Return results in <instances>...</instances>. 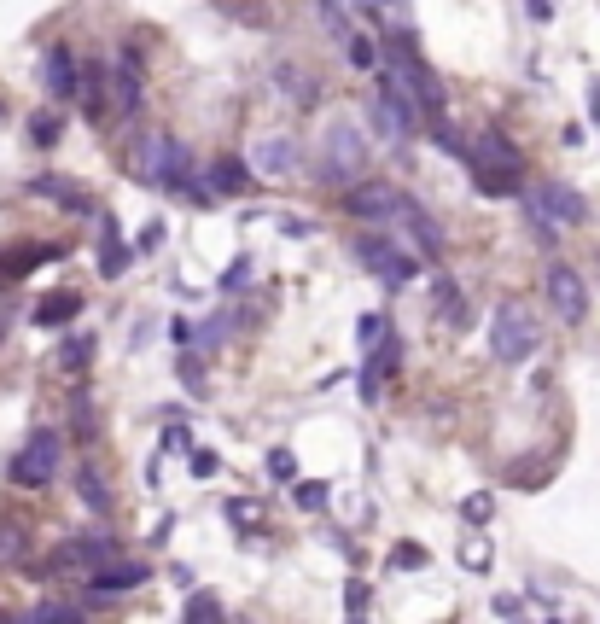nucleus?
<instances>
[{
    "label": "nucleus",
    "instance_id": "f257e3e1",
    "mask_svg": "<svg viewBox=\"0 0 600 624\" xmlns=\"http://www.w3.org/2000/svg\"><path fill=\"white\" fill-rule=\"evenodd\" d=\"M467 164H472V187L484 193V199H519L525 187V152L513 146V140L501 135V129H484V135L467 146Z\"/></svg>",
    "mask_w": 600,
    "mask_h": 624
},
{
    "label": "nucleus",
    "instance_id": "f03ea898",
    "mask_svg": "<svg viewBox=\"0 0 600 624\" xmlns=\"http://www.w3.org/2000/svg\"><path fill=\"white\" fill-rule=\"evenodd\" d=\"M525 199V216H531L536 240L542 245H560V228H577V222H589V205H583V193L566 187V181H542V187H525L519 193Z\"/></svg>",
    "mask_w": 600,
    "mask_h": 624
},
{
    "label": "nucleus",
    "instance_id": "7ed1b4c3",
    "mask_svg": "<svg viewBox=\"0 0 600 624\" xmlns=\"http://www.w3.org/2000/svg\"><path fill=\"white\" fill-rule=\"evenodd\" d=\"M367 129L379 135V146H402L420 129V105L408 100L391 76H379V88L367 94Z\"/></svg>",
    "mask_w": 600,
    "mask_h": 624
},
{
    "label": "nucleus",
    "instance_id": "20e7f679",
    "mask_svg": "<svg viewBox=\"0 0 600 624\" xmlns=\"http://www.w3.org/2000/svg\"><path fill=\"white\" fill-rule=\"evenodd\" d=\"M59 467H65V444H59L53 426H41V432H30V438L18 444V455L6 461V479L24 485V490H47L59 479Z\"/></svg>",
    "mask_w": 600,
    "mask_h": 624
},
{
    "label": "nucleus",
    "instance_id": "39448f33",
    "mask_svg": "<svg viewBox=\"0 0 600 624\" xmlns=\"http://www.w3.org/2000/svg\"><path fill=\"white\" fill-rule=\"evenodd\" d=\"M367 170V140L356 123H327L321 129V152H315V175L321 181H362Z\"/></svg>",
    "mask_w": 600,
    "mask_h": 624
},
{
    "label": "nucleus",
    "instance_id": "423d86ee",
    "mask_svg": "<svg viewBox=\"0 0 600 624\" xmlns=\"http://www.w3.org/2000/svg\"><path fill=\"white\" fill-rule=\"evenodd\" d=\"M536 345H542V333H536V315L525 310V304H496V315H490V350H496V362H525V356H536Z\"/></svg>",
    "mask_w": 600,
    "mask_h": 624
},
{
    "label": "nucleus",
    "instance_id": "0eeeda50",
    "mask_svg": "<svg viewBox=\"0 0 600 624\" xmlns=\"http://www.w3.org/2000/svg\"><path fill=\"white\" fill-rule=\"evenodd\" d=\"M111 560H117V537L94 525V531H82V537H65V543L47 555V566H30V572H88V578H94V572L111 566Z\"/></svg>",
    "mask_w": 600,
    "mask_h": 624
},
{
    "label": "nucleus",
    "instance_id": "6e6552de",
    "mask_svg": "<svg viewBox=\"0 0 600 624\" xmlns=\"http://www.w3.org/2000/svg\"><path fill=\"white\" fill-rule=\"evenodd\" d=\"M408 193L391 187V181H356L350 193H344V210L356 216V222H373V228H397L402 216H408Z\"/></svg>",
    "mask_w": 600,
    "mask_h": 624
},
{
    "label": "nucleus",
    "instance_id": "1a4fd4ad",
    "mask_svg": "<svg viewBox=\"0 0 600 624\" xmlns=\"http://www.w3.org/2000/svg\"><path fill=\"white\" fill-rule=\"evenodd\" d=\"M385 76H391V82H397V88H402V94H408L414 105H420V117L443 123V82H437V76L420 65L414 53H397V59L385 65Z\"/></svg>",
    "mask_w": 600,
    "mask_h": 624
},
{
    "label": "nucleus",
    "instance_id": "9d476101",
    "mask_svg": "<svg viewBox=\"0 0 600 624\" xmlns=\"http://www.w3.org/2000/svg\"><path fill=\"white\" fill-rule=\"evenodd\" d=\"M542 292H548L554 315H560V321H571V327L589 315V286H583V275H577L571 263H548V275H542Z\"/></svg>",
    "mask_w": 600,
    "mask_h": 624
},
{
    "label": "nucleus",
    "instance_id": "9b49d317",
    "mask_svg": "<svg viewBox=\"0 0 600 624\" xmlns=\"http://www.w3.org/2000/svg\"><path fill=\"white\" fill-rule=\"evenodd\" d=\"M356 257H362L385 286H408V280H414V257H402L397 240H385V234H362V240H356Z\"/></svg>",
    "mask_w": 600,
    "mask_h": 624
},
{
    "label": "nucleus",
    "instance_id": "f8f14e48",
    "mask_svg": "<svg viewBox=\"0 0 600 624\" xmlns=\"http://www.w3.org/2000/svg\"><path fill=\"white\" fill-rule=\"evenodd\" d=\"M298 164H303V152H298L292 135H268V140H257V152H251V170L268 175V181H286Z\"/></svg>",
    "mask_w": 600,
    "mask_h": 624
},
{
    "label": "nucleus",
    "instance_id": "ddd939ff",
    "mask_svg": "<svg viewBox=\"0 0 600 624\" xmlns=\"http://www.w3.org/2000/svg\"><path fill=\"white\" fill-rule=\"evenodd\" d=\"M41 82H47L53 100H76V88H82L76 53H70V47H47V53H41Z\"/></svg>",
    "mask_w": 600,
    "mask_h": 624
},
{
    "label": "nucleus",
    "instance_id": "4468645a",
    "mask_svg": "<svg viewBox=\"0 0 600 624\" xmlns=\"http://www.w3.org/2000/svg\"><path fill=\"white\" fill-rule=\"evenodd\" d=\"M146 578H152L146 560H123V555H117L111 566H100V572L88 578V590H94V595H123V590H140Z\"/></svg>",
    "mask_w": 600,
    "mask_h": 624
},
{
    "label": "nucleus",
    "instance_id": "2eb2a0df",
    "mask_svg": "<svg viewBox=\"0 0 600 624\" xmlns=\"http://www.w3.org/2000/svg\"><path fill=\"white\" fill-rule=\"evenodd\" d=\"M111 94H117V111H140V100H146V88H140V53H134V47H123V53H117Z\"/></svg>",
    "mask_w": 600,
    "mask_h": 624
},
{
    "label": "nucleus",
    "instance_id": "dca6fc26",
    "mask_svg": "<svg viewBox=\"0 0 600 624\" xmlns=\"http://www.w3.org/2000/svg\"><path fill=\"white\" fill-rule=\"evenodd\" d=\"M76 496H82V508L100 514V520H111V508H117V496H111V485H105V473L94 467V461L76 467Z\"/></svg>",
    "mask_w": 600,
    "mask_h": 624
},
{
    "label": "nucleus",
    "instance_id": "f3484780",
    "mask_svg": "<svg viewBox=\"0 0 600 624\" xmlns=\"http://www.w3.org/2000/svg\"><path fill=\"white\" fill-rule=\"evenodd\" d=\"M30 549H35L30 525L18 520V514H0V566H24Z\"/></svg>",
    "mask_w": 600,
    "mask_h": 624
},
{
    "label": "nucleus",
    "instance_id": "a211bd4d",
    "mask_svg": "<svg viewBox=\"0 0 600 624\" xmlns=\"http://www.w3.org/2000/svg\"><path fill=\"white\" fill-rule=\"evenodd\" d=\"M30 193H35V199H59L65 210H82V216L94 210L88 199H82V187H76L70 175H35V181H30Z\"/></svg>",
    "mask_w": 600,
    "mask_h": 624
},
{
    "label": "nucleus",
    "instance_id": "6ab92c4d",
    "mask_svg": "<svg viewBox=\"0 0 600 624\" xmlns=\"http://www.w3.org/2000/svg\"><path fill=\"white\" fill-rule=\"evenodd\" d=\"M245 181H251V170H245L239 158H216V164H210V175H204L210 199H222V193H245Z\"/></svg>",
    "mask_w": 600,
    "mask_h": 624
},
{
    "label": "nucleus",
    "instance_id": "aec40b11",
    "mask_svg": "<svg viewBox=\"0 0 600 624\" xmlns=\"http://www.w3.org/2000/svg\"><path fill=\"white\" fill-rule=\"evenodd\" d=\"M100 275H123L129 269V251H123V240H117V222H111V210H100Z\"/></svg>",
    "mask_w": 600,
    "mask_h": 624
},
{
    "label": "nucleus",
    "instance_id": "412c9836",
    "mask_svg": "<svg viewBox=\"0 0 600 624\" xmlns=\"http://www.w3.org/2000/svg\"><path fill=\"white\" fill-rule=\"evenodd\" d=\"M82 310V298H76V292H59V298H41V304H35V327H65L70 315Z\"/></svg>",
    "mask_w": 600,
    "mask_h": 624
},
{
    "label": "nucleus",
    "instance_id": "4be33fe9",
    "mask_svg": "<svg viewBox=\"0 0 600 624\" xmlns=\"http://www.w3.org/2000/svg\"><path fill=\"white\" fill-rule=\"evenodd\" d=\"M65 374H82L88 362H94V333H70L65 345H59V356H53Z\"/></svg>",
    "mask_w": 600,
    "mask_h": 624
},
{
    "label": "nucleus",
    "instance_id": "5701e85b",
    "mask_svg": "<svg viewBox=\"0 0 600 624\" xmlns=\"http://www.w3.org/2000/svg\"><path fill=\"white\" fill-rule=\"evenodd\" d=\"M181 624H234L228 619V613H222V601H216V595H193V601H187V607H181Z\"/></svg>",
    "mask_w": 600,
    "mask_h": 624
},
{
    "label": "nucleus",
    "instance_id": "b1692460",
    "mask_svg": "<svg viewBox=\"0 0 600 624\" xmlns=\"http://www.w3.org/2000/svg\"><path fill=\"white\" fill-rule=\"evenodd\" d=\"M18 624H82V613L76 607H59V601H41L30 619H18Z\"/></svg>",
    "mask_w": 600,
    "mask_h": 624
},
{
    "label": "nucleus",
    "instance_id": "393cba45",
    "mask_svg": "<svg viewBox=\"0 0 600 624\" xmlns=\"http://www.w3.org/2000/svg\"><path fill=\"white\" fill-rule=\"evenodd\" d=\"M59 129H65V123H59V111H35V117H30V146H53V140H59Z\"/></svg>",
    "mask_w": 600,
    "mask_h": 624
},
{
    "label": "nucleus",
    "instance_id": "a878e982",
    "mask_svg": "<svg viewBox=\"0 0 600 624\" xmlns=\"http://www.w3.org/2000/svg\"><path fill=\"white\" fill-rule=\"evenodd\" d=\"M391 566H397V572H420V566H432V555H426L420 543H397V549H391Z\"/></svg>",
    "mask_w": 600,
    "mask_h": 624
},
{
    "label": "nucleus",
    "instance_id": "bb28decb",
    "mask_svg": "<svg viewBox=\"0 0 600 624\" xmlns=\"http://www.w3.org/2000/svg\"><path fill=\"white\" fill-rule=\"evenodd\" d=\"M268 479H274V485H292V479H298V455L274 450V455H268Z\"/></svg>",
    "mask_w": 600,
    "mask_h": 624
},
{
    "label": "nucleus",
    "instance_id": "cd10ccee",
    "mask_svg": "<svg viewBox=\"0 0 600 624\" xmlns=\"http://www.w3.org/2000/svg\"><path fill=\"white\" fill-rule=\"evenodd\" d=\"M461 560H467V572H490V543H484V537H467Z\"/></svg>",
    "mask_w": 600,
    "mask_h": 624
},
{
    "label": "nucleus",
    "instance_id": "c85d7f7f",
    "mask_svg": "<svg viewBox=\"0 0 600 624\" xmlns=\"http://www.w3.org/2000/svg\"><path fill=\"white\" fill-rule=\"evenodd\" d=\"M461 520H467V525H490V496H484V490L461 502Z\"/></svg>",
    "mask_w": 600,
    "mask_h": 624
},
{
    "label": "nucleus",
    "instance_id": "c756f323",
    "mask_svg": "<svg viewBox=\"0 0 600 624\" xmlns=\"http://www.w3.org/2000/svg\"><path fill=\"white\" fill-rule=\"evenodd\" d=\"M187 467H193V479H216V450H187Z\"/></svg>",
    "mask_w": 600,
    "mask_h": 624
},
{
    "label": "nucleus",
    "instance_id": "7c9ffc66",
    "mask_svg": "<svg viewBox=\"0 0 600 624\" xmlns=\"http://www.w3.org/2000/svg\"><path fill=\"white\" fill-rule=\"evenodd\" d=\"M76 438H94V415H88V391H76Z\"/></svg>",
    "mask_w": 600,
    "mask_h": 624
},
{
    "label": "nucleus",
    "instance_id": "2f4dec72",
    "mask_svg": "<svg viewBox=\"0 0 600 624\" xmlns=\"http://www.w3.org/2000/svg\"><path fill=\"white\" fill-rule=\"evenodd\" d=\"M251 280V257H239V263H228V275H222V292H239Z\"/></svg>",
    "mask_w": 600,
    "mask_h": 624
},
{
    "label": "nucleus",
    "instance_id": "473e14b6",
    "mask_svg": "<svg viewBox=\"0 0 600 624\" xmlns=\"http://www.w3.org/2000/svg\"><path fill=\"white\" fill-rule=\"evenodd\" d=\"M158 245H164V222H146L140 240H134V251H158Z\"/></svg>",
    "mask_w": 600,
    "mask_h": 624
},
{
    "label": "nucleus",
    "instance_id": "72a5a7b5",
    "mask_svg": "<svg viewBox=\"0 0 600 624\" xmlns=\"http://www.w3.org/2000/svg\"><path fill=\"white\" fill-rule=\"evenodd\" d=\"M228 520H234V525H257V502H239V496H234V502H228Z\"/></svg>",
    "mask_w": 600,
    "mask_h": 624
},
{
    "label": "nucleus",
    "instance_id": "f704fd0d",
    "mask_svg": "<svg viewBox=\"0 0 600 624\" xmlns=\"http://www.w3.org/2000/svg\"><path fill=\"white\" fill-rule=\"evenodd\" d=\"M327 502V485H298V508H321Z\"/></svg>",
    "mask_w": 600,
    "mask_h": 624
},
{
    "label": "nucleus",
    "instance_id": "c9c22d12",
    "mask_svg": "<svg viewBox=\"0 0 600 624\" xmlns=\"http://www.w3.org/2000/svg\"><path fill=\"white\" fill-rule=\"evenodd\" d=\"M350 65L373 70V41H350Z\"/></svg>",
    "mask_w": 600,
    "mask_h": 624
},
{
    "label": "nucleus",
    "instance_id": "e433bc0d",
    "mask_svg": "<svg viewBox=\"0 0 600 624\" xmlns=\"http://www.w3.org/2000/svg\"><path fill=\"white\" fill-rule=\"evenodd\" d=\"M181 380H187V391H204V374H199V362H193V356L181 362Z\"/></svg>",
    "mask_w": 600,
    "mask_h": 624
},
{
    "label": "nucleus",
    "instance_id": "4c0bfd02",
    "mask_svg": "<svg viewBox=\"0 0 600 624\" xmlns=\"http://www.w3.org/2000/svg\"><path fill=\"white\" fill-rule=\"evenodd\" d=\"M344 601H350V607L362 613V607H367V584H350V590H344Z\"/></svg>",
    "mask_w": 600,
    "mask_h": 624
},
{
    "label": "nucleus",
    "instance_id": "58836bf2",
    "mask_svg": "<svg viewBox=\"0 0 600 624\" xmlns=\"http://www.w3.org/2000/svg\"><path fill=\"white\" fill-rule=\"evenodd\" d=\"M525 6H531V18H536V24H548V12H554L548 0H525Z\"/></svg>",
    "mask_w": 600,
    "mask_h": 624
},
{
    "label": "nucleus",
    "instance_id": "ea45409f",
    "mask_svg": "<svg viewBox=\"0 0 600 624\" xmlns=\"http://www.w3.org/2000/svg\"><path fill=\"white\" fill-rule=\"evenodd\" d=\"M0 624H12V619H6V613H0Z\"/></svg>",
    "mask_w": 600,
    "mask_h": 624
},
{
    "label": "nucleus",
    "instance_id": "a19ab883",
    "mask_svg": "<svg viewBox=\"0 0 600 624\" xmlns=\"http://www.w3.org/2000/svg\"><path fill=\"white\" fill-rule=\"evenodd\" d=\"M327 6H338V0H327Z\"/></svg>",
    "mask_w": 600,
    "mask_h": 624
},
{
    "label": "nucleus",
    "instance_id": "79ce46f5",
    "mask_svg": "<svg viewBox=\"0 0 600 624\" xmlns=\"http://www.w3.org/2000/svg\"><path fill=\"white\" fill-rule=\"evenodd\" d=\"M350 624H362V619H350Z\"/></svg>",
    "mask_w": 600,
    "mask_h": 624
},
{
    "label": "nucleus",
    "instance_id": "37998d69",
    "mask_svg": "<svg viewBox=\"0 0 600 624\" xmlns=\"http://www.w3.org/2000/svg\"><path fill=\"white\" fill-rule=\"evenodd\" d=\"M0 333H6V327H0Z\"/></svg>",
    "mask_w": 600,
    "mask_h": 624
},
{
    "label": "nucleus",
    "instance_id": "c03bdc74",
    "mask_svg": "<svg viewBox=\"0 0 600 624\" xmlns=\"http://www.w3.org/2000/svg\"><path fill=\"white\" fill-rule=\"evenodd\" d=\"M239 624H245V619H239Z\"/></svg>",
    "mask_w": 600,
    "mask_h": 624
}]
</instances>
